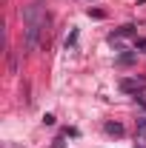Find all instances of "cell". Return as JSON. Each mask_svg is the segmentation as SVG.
Listing matches in <instances>:
<instances>
[{
	"label": "cell",
	"mask_w": 146,
	"mask_h": 148,
	"mask_svg": "<svg viewBox=\"0 0 146 148\" xmlns=\"http://www.w3.org/2000/svg\"><path fill=\"white\" fill-rule=\"evenodd\" d=\"M49 34V12L46 3H29L23 6V40H26V51H37L43 46V40Z\"/></svg>",
	"instance_id": "obj_1"
},
{
	"label": "cell",
	"mask_w": 146,
	"mask_h": 148,
	"mask_svg": "<svg viewBox=\"0 0 146 148\" xmlns=\"http://www.w3.org/2000/svg\"><path fill=\"white\" fill-rule=\"evenodd\" d=\"M143 80H135V77H123V80H120V88H123V91L126 94H138V91H143Z\"/></svg>",
	"instance_id": "obj_2"
},
{
	"label": "cell",
	"mask_w": 146,
	"mask_h": 148,
	"mask_svg": "<svg viewBox=\"0 0 146 148\" xmlns=\"http://www.w3.org/2000/svg\"><path fill=\"white\" fill-rule=\"evenodd\" d=\"M126 37H135V26H123V29L112 32V34H109V43H120V40H126Z\"/></svg>",
	"instance_id": "obj_3"
},
{
	"label": "cell",
	"mask_w": 146,
	"mask_h": 148,
	"mask_svg": "<svg viewBox=\"0 0 146 148\" xmlns=\"http://www.w3.org/2000/svg\"><path fill=\"white\" fill-rule=\"evenodd\" d=\"M106 134H112V137H123V125H120V123H106Z\"/></svg>",
	"instance_id": "obj_4"
},
{
	"label": "cell",
	"mask_w": 146,
	"mask_h": 148,
	"mask_svg": "<svg viewBox=\"0 0 146 148\" xmlns=\"http://www.w3.org/2000/svg\"><path fill=\"white\" fill-rule=\"evenodd\" d=\"M74 43H77V29H72V34L66 37V49H72Z\"/></svg>",
	"instance_id": "obj_5"
},
{
	"label": "cell",
	"mask_w": 146,
	"mask_h": 148,
	"mask_svg": "<svg viewBox=\"0 0 146 148\" xmlns=\"http://www.w3.org/2000/svg\"><path fill=\"white\" fill-rule=\"evenodd\" d=\"M52 148H66V143H63V137H57V140H55V145H52Z\"/></svg>",
	"instance_id": "obj_6"
}]
</instances>
